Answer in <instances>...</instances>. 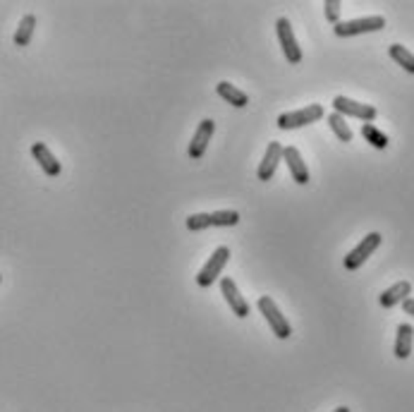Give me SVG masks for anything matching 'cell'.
Here are the masks:
<instances>
[{
    "label": "cell",
    "instance_id": "3",
    "mask_svg": "<svg viewBox=\"0 0 414 412\" xmlns=\"http://www.w3.org/2000/svg\"><path fill=\"white\" fill-rule=\"evenodd\" d=\"M324 117V106L321 103H312L307 108L290 110V113L278 115V127L280 130H297L304 125H312V122H319Z\"/></svg>",
    "mask_w": 414,
    "mask_h": 412
},
{
    "label": "cell",
    "instance_id": "20",
    "mask_svg": "<svg viewBox=\"0 0 414 412\" xmlns=\"http://www.w3.org/2000/svg\"><path fill=\"white\" fill-rule=\"evenodd\" d=\"M361 137H364V139L369 142L373 149H386L388 147V137L381 132L376 125H371V122H364V125H361Z\"/></svg>",
    "mask_w": 414,
    "mask_h": 412
},
{
    "label": "cell",
    "instance_id": "25",
    "mask_svg": "<svg viewBox=\"0 0 414 412\" xmlns=\"http://www.w3.org/2000/svg\"><path fill=\"white\" fill-rule=\"evenodd\" d=\"M0 280H3V276H0Z\"/></svg>",
    "mask_w": 414,
    "mask_h": 412
},
{
    "label": "cell",
    "instance_id": "23",
    "mask_svg": "<svg viewBox=\"0 0 414 412\" xmlns=\"http://www.w3.org/2000/svg\"><path fill=\"white\" fill-rule=\"evenodd\" d=\"M403 310L405 314H410V317H414V300L412 297H407L405 302H403Z\"/></svg>",
    "mask_w": 414,
    "mask_h": 412
},
{
    "label": "cell",
    "instance_id": "18",
    "mask_svg": "<svg viewBox=\"0 0 414 412\" xmlns=\"http://www.w3.org/2000/svg\"><path fill=\"white\" fill-rule=\"evenodd\" d=\"M326 120H328V127L333 130V134L338 137L340 142H345V144H347V142H352V130H350V125L345 122V117H343V115L331 113V115L326 117Z\"/></svg>",
    "mask_w": 414,
    "mask_h": 412
},
{
    "label": "cell",
    "instance_id": "1",
    "mask_svg": "<svg viewBox=\"0 0 414 412\" xmlns=\"http://www.w3.org/2000/svg\"><path fill=\"white\" fill-rule=\"evenodd\" d=\"M259 312L264 314V319L271 326V331L275 333V338H280V341H285V338L292 336V326L287 322L285 317H282L280 307L273 302V297L268 295H261L259 297Z\"/></svg>",
    "mask_w": 414,
    "mask_h": 412
},
{
    "label": "cell",
    "instance_id": "8",
    "mask_svg": "<svg viewBox=\"0 0 414 412\" xmlns=\"http://www.w3.org/2000/svg\"><path fill=\"white\" fill-rule=\"evenodd\" d=\"M221 292H223V297H225V302H228L230 310H233L235 317H240V319L249 317V302L242 297V292L238 290V283H235L233 278L221 280Z\"/></svg>",
    "mask_w": 414,
    "mask_h": 412
},
{
    "label": "cell",
    "instance_id": "17",
    "mask_svg": "<svg viewBox=\"0 0 414 412\" xmlns=\"http://www.w3.org/2000/svg\"><path fill=\"white\" fill-rule=\"evenodd\" d=\"M388 56H391L393 60H396L405 72L414 75V53H410V51H407L405 46H400V43L388 46Z\"/></svg>",
    "mask_w": 414,
    "mask_h": 412
},
{
    "label": "cell",
    "instance_id": "4",
    "mask_svg": "<svg viewBox=\"0 0 414 412\" xmlns=\"http://www.w3.org/2000/svg\"><path fill=\"white\" fill-rule=\"evenodd\" d=\"M228 259H230V247H218L213 254H211V259L203 264V269L199 271V276H196V283H199L201 287H211L216 280L221 278V273L223 269H225V264H228Z\"/></svg>",
    "mask_w": 414,
    "mask_h": 412
},
{
    "label": "cell",
    "instance_id": "6",
    "mask_svg": "<svg viewBox=\"0 0 414 412\" xmlns=\"http://www.w3.org/2000/svg\"><path fill=\"white\" fill-rule=\"evenodd\" d=\"M275 31H278V41H280L282 53H285V58H287V63H290V65H299L302 63V48H299L297 38H294V31H292L290 19L280 17L278 22H275Z\"/></svg>",
    "mask_w": 414,
    "mask_h": 412
},
{
    "label": "cell",
    "instance_id": "9",
    "mask_svg": "<svg viewBox=\"0 0 414 412\" xmlns=\"http://www.w3.org/2000/svg\"><path fill=\"white\" fill-rule=\"evenodd\" d=\"M216 132V122L213 120H201L199 127H196V132L192 137V142H189V159H203V154H206L208 149V142H211V137Z\"/></svg>",
    "mask_w": 414,
    "mask_h": 412
},
{
    "label": "cell",
    "instance_id": "11",
    "mask_svg": "<svg viewBox=\"0 0 414 412\" xmlns=\"http://www.w3.org/2000/svg\"><path fill=\"white\" fill-rule=\"evenodd\" d=\"M282 161H285L287 168H290L292 180L297 182V185H307L309 182V168H307V163L302 161L299 149L297 147H282Z\"/></svg>",
    "mask_w": 414,
    "mask_h": 412
},
{
    "label": "cell",
    "instance_id": "22",
    "mask_svg": "<svg viewBox=\"0 0 414 412\" xmlns=\"http://www.w3.org/2000/svg\"><path fill=\"white\" fill-rule=\"evenodd\" d=\"M340 8H343V3H340V0H326V3H324L326 19L331 24H338L340 22Z\"/></svg>",
    "mask_w": 414,
    "mask_h": 412
},
{
    "label": "cell",
    "instance_id": "10",
    "mask_svg": "<svg viewBox=\"0 0 414 412\" xmlns=\"http://www.w3.org/2000/svg\"><path fill=\"white\" fill-rule=\"evenodd\" d=\"M31 156L36 159V163L41 166V171L48 175V178H58V175L63 173V166H60V161L55 159L53 154H51V149L46 147L43 142H36V144H31Z\"/></svg>",
    "mask_w": 414,
    "mask_h": 412
},
{
    "label": "cell",
    "instance_id": "2",
    "mask_svg": "<svg viewBox=\"0 0 414 412\" xmlns=\"http://www.w3.org/2000/svg\"><path fill=\"white\" fill-rule=\"evenodd\" d=\"M386 27V17L371 15V17H359L350 19V22H338L333 27L335 36L347 38V36H359V34H371V31H381Z\"/></svg>",
    "mask_w": 414,
    "mask_h": 412
},
{
    "label": "cell",
    "instance_id": "15",
    "mask_svg": "<svg viewBox=\"0 0 414 412\" xmlns=\"http://www.w3.org/2000/svg\"><path fill=\"white\" fill-rule=\"evenodd\" d=\"M412 345H414V329L410 324H400L396 336V357L407 359L412 355Z\"/></svg>",
    "mask_w": 414,
    "mask_h": 412
},
{
    "label": "cell",
    "instance_id": "13",
    "mask_svg": "<svg viewBox=\"0 0 414 412\" xmlns=\"http://www.w3.org/2000/svg\"><path fill=\"white\" fill-rule=\"evenodd\" d=\"M410 292H412V283L410 280H400V283L396 285H391L388 290L381 292V297H378V302L383 310H391V307H396V305H403L407 297H410Z\"/></svg>",
    "mask_w": 414,
    "mask_h": 412
},
{
    "label": "cell",
    "instance_id": "7",
    "mask_svg": "<svg viewBox=\"0 0 414 412\" xmlns=\"http://www.w3.org/2000/svg\"><path fill=\"white\" fill-rule=\"evenodd\" d=\"M381 240H383V238H381L378 233H369V235H366V238L361 240L359 245L354 247V250L345 257V269H347V271H357L359 266L364 264V261L369 259L371 254L378 250Z\"/></svg>",
    "mask_w": 414,
    "mask_h": 412
},
{
    "label": "cell",
    "instance_id": "16",
    "mask_svg": "<svg viewBox=\"0 0 414 412\" xmlns=\"http://www.w3.org/2000/svg\"><path fill=\"white\" fill-rule=\"evenodd\" d=\"M34 29H36V17L34 15H24L22 19H19V27L15 31V46H19V48L29 46L31 36H34Z\"/></svg>",
    "mask_w": 414,
    "mask_h": 412
},
{
    "label": "cell",
    "instance_id": "21",
    "mask_svg": "<svg viewBox=\"0 0 414 412\" xmlns=\"http://www.w3.org/2000/svg\"><path fill=\"white\" fill-rule=\"evenodd\" d=\"M187 231L189 233H199V231H206L211 228V213H192L189 218L185 221Z\"/></svg>",
    "mask_w": 414,
    "mask_h": 412
},
{
    "label": "cell",
    "instance_id": "14",
    "mask_svg": "<svg viewBox=\"0 0 414 412\" xmlns=\"http://www.w3.org/2000/svg\"><path fill=\"white\" fill-rule=\"evenodd\" d=\"M216 91H218V96L223 101L230 103V106H235V108H245L249 103V96L245 94V91L238 89L235 84H230V82H218L216 84Z\"/></svg>",
    "mask_w": 414,
    "mask_h": 412
},
{
    "label": "cell",
    "instance_id": "19",
    "mask_svg": "<svg viewBox=\"0 0 414 412\" xmlns=\"http://www.w3.org/2000/svg\"><path fill=\"white\" fill-rule=\"evenodd\" d=\"M242 221L240 211H235V208H223V211H213L211 213V226L216 228H233L238 226Z\"/></svg>",
    "mask_w": 414,
    "mask_h": 412
},
{
    "label": "cell",
    "instance_id": "24",
    "mask_svg": "<svg viewBox=\"0 0 414 412\" xmlns=\"http://www.w3.org/2000/svg\"><path fill=\"white\" fill-rule=\"evenodd\" d=\"M333 412H350V408H345V405H340V408H335Z\"/></svg>",
    "mask_w": 414,
    "mask_h": 412
},
{
    "label": "cell",
    "instance_id": "5",
    "mask_svg": "<svg viewBox=\"0 0 414 412\" xmlns=\"http://www.w3.org/2000/svg\"><path fill=\"white\" fill-rule=\"evenodd\" d=\"M333 108L338 115L343 117H357L361 122H371L376 120V108L369 106V103H359L354 99H347V96H335L333 99Z\"/></svg>",
    "mask_w": 414,
    "mask_h": 412
},
{
    "label": "cell",
    "instance_id": "12",
    "mask_svg": "<svg viewBox=\"0 0 414 412\" xmlns=\"http://www.w3.org/2000/svg\"><path fill=\"white\" fill-rule=\"evenodd\" d=\"M282 159V147L280 142H271L264 154V161H261L259 171H256V175H259L261 182H268L275 175V171H278V163Z\"/></svg>",
    "mask_w": 414,
    "mask_h": 412
}]
</instances>
